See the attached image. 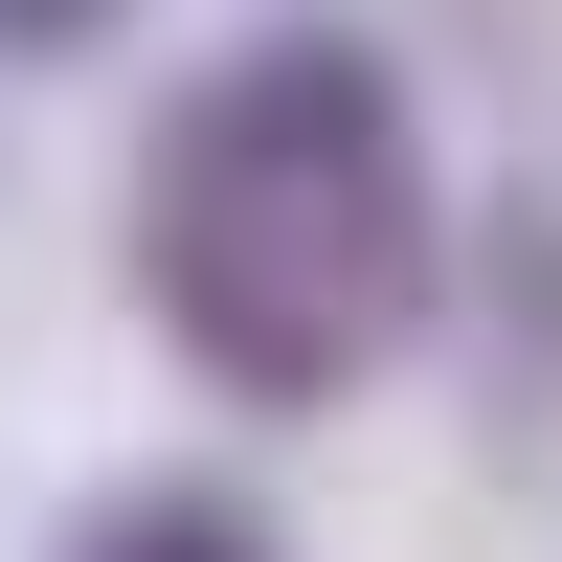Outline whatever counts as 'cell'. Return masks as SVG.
<instances>
[{"label": "cell", "mask_w": 562, "mask_h": 562, "mask_svg": "<svg viewBox=\"0 0 562 562\" xmlns=\"http://www.w3.org/2000/svg\"><path fill=\"white\" fill-rule=\"evenodd\" d=\"M473 293V225H450V158L405 113V68L360 23H248L225 68L158 90L135 135V315L203 405H270V428H338Z\"/></svg>", "instance_id": "cell-1"}, {"label": "cell", "mask_w": 562, "mask_h": 562, "mask_svg": "<svg viewBox=\"0 0 562 562\" xmlns=\"http://www.w3.org/2000/svg\"><path fill=\"white\" fill-rule=\"evenodd\" d=\"M45 562H293V540H270V495H225V473H113V495H68Z\"/></svg>", "instance_id": "cell-2"}, {"label": "cell", "mask_w": 562, "mask_h": 562, "mask_svg": "<svg viewBox=\"0 0 562 562\" xmlns=\"http://www.w3.org/2000/svg\"><path fill=\"white\" fill-rule=\"evenodd\" d=\"M113 23H135V0H0V68H90Z\"/></svg>", "instance_id": "cell-3"}]
</instances>
